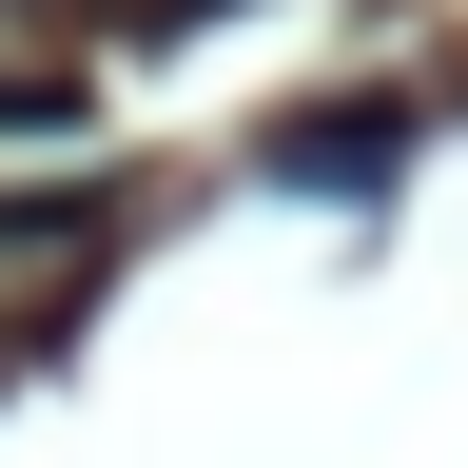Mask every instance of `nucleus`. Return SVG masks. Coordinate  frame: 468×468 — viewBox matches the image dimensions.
<instances>
[{
	"label": "nucleus",
	"mask_w": 468,
	"mask_h": 468,
	"mask_svg": "<svg viewBox=\"0 0 468 468\" xmlns=\"http://www.w3.org/2000/svg\"><path fill=\"white\" fill-rule=\"evenodd\" d=\"M98 20H117V39H215L234 0H98Z\"/></svg>",
	"instance_id": "3"
},
{
	"label": "nucleus",
	"mask_w": 468,
	"mask_h": 468,
	"mask_svg": "<svg viewBox=\"0 0 468 468\" xmlns=\"http://www.w3.org/2000/svg\"><path fill=\"white\" fill-rule=\"evenodd\" d=\"M273 176H313V196H390V176H410V117H390V98H332V117L273 137Z\"/></svg>",
	"instance_id": "1"
},
{
	"label": "nucleus",
	"mask_w": 468,
	"mask_h": 468,
	"mask_svg": "<svg viewBox=\"0 0 468 468\" xmlns=\"http://www.w3.org/2000/svg\"><path fill=\"white\" fill-rule=\"evenodd\" d=\"M0 117H20V137H58V117H79V79H58V58H0Z\"/></svg>",
	"instance_id": "2"
}]
</instances>
